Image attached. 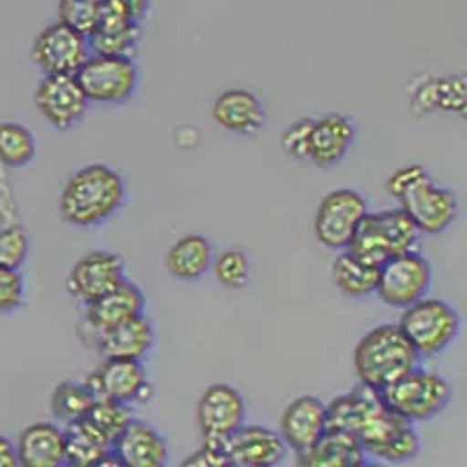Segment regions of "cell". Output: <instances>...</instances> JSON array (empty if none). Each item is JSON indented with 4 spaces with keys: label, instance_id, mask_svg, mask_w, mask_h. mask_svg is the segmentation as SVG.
Segmentation results:
<instances>
[{
    "label": "cell",
    "instance_id": "cell-1",
    "mask_svg": "<svg viewBox=\"0 0 467 467\" xmlns=\"http://www.w3.org/2000/svg\"><path fill=\"white\" fill-rule=\"evenodd\" d=\"M127 185L122 175L106 164L75 171L58 197V215L75 227H94L122 211Z\"/></svg>",
    "mask_w": 467,
    "mask_h": 467
},
{
    "label": "cell",
    "instance_id": "cell-2",
    "mask_svg": "<svg viewBox=\"0 0 467 467\" xmlns=\"http://www.w3.org/2000/svg\"><path fill=\"white\" fill-rule=\"evenodd\" d=\"M420 356L400 332L398 325H379L369 329L353 350V372L367 390L381 393L383 388L419 367Z\"/></svg>",
    "mask_w": 467,
    "mask_h": 467
},
{
    "label": "cell",
    "instance_id": "cell-3",
    "mask_svg": "<svg viewBox=\"0 0 467 467\" xmlns=\"http://www.w3.org/2000/svg\"><path fill=\"white\" fill-rule=\"evenodd\" d=\"M451 386L446 379L416 367L402 379L383 388L379 398L388 411L402 416L409 423H420L440 416L451 402Z\"/></svg>",
    "mask_w": 467,
    "mask_h": 467
},
{
    "label": "cell",
    "instance_id": "cell-4",
    "mask_svg": "<svg viewBox=\"0 0 467 467\" xmlns=\"http://www.w3.org/2000/svg\"><path fill=\"white\" fill-rule=\"evenodd\" d=\"M398 327L420 358L446 350L461 332V316L444 299H419L402 311Z\"/></svg>",
    "mask_w": 467,
    "mask_h": 467
},
{
    "label": "cell",
    "instance_id": "cell-5",
    "mask_svg": "<svg viewBox=\"0 0 467 467\" xmlns=\"http://www.w3.org/2000/svg\"><path fill=\"white\" fill-rule=\"evenodd\" d=\"M356 437L367 458H377L388 465H404L416 461L420 453V440L411 423L388 411L383 402L360 425Z\"/></svg>",
    "mask_w": 467,
    "mask_h": 467
},
{
    "label": "cell",
    "instance_id": "cell-6",
    "mask_svg": "<svg viewBox=\"0 0 467 467\" xmlns=\"http://www.w3.org/2000/svg\"><path fill=\"white\" fill-rule=\"evenodd\" d=\"M75 80L85 91L89 103L103 106H122L136 94L139 87V66L131 57H106V54H89Z\"/></svg>",
    "mask_w": 467,
    "mask_h": 467
},
{
    "label": "cell",
    "instance_id": "cell-7",
    "mask_svg": "<svg viewBox=\"0 0 467 467\" xmlns=\"http://www.w3.org/2000/svg\"><path fill=\"white\" fill-rule=\"evenodd\" d=\"M432 266L423 255L409 250L386 260L379 269L377 295L383 304L393 308H407L425 297L431 290Z\"/></svg>",
    "mask_w": 467,
    "mask_h": 467
},
{
    "label": "cell",
    "instance_id": "cell-8",
    "mask_svg": "<svg viewBox=\"0 0 467 467\" xmlns=\"http://www.w3.org/2000/svg\"><path fill=\"white\" fill-rule=\"evenodd\" d=\"M367 213V202L356 190H332L314 215V236L327 250L341 253L348 245L358 223Z\"/></svg>",
    "mask_w": 467,
    "mask_h": 467
},
{
    "label": "cell",
    "instance_id": "cell-9",
    "mask_svg": "<svg viewBox=\"0 0 467 467\" xmlns=\"http://www.w3.org/2000/svg\"><path fill=\"white\" fill-rule=\"evenodd\" d=\"M89 40L61 22L47 24L37 33L31 47V61L45 75H75L89 58Z\"/></svg>",
    "mask_w": 467,
    "mask_h": 467
},
{
    "label": "cell",
    "instance_id": "cell-10",
    "mask_svg": "<svg viewBox=\"0 0 467 467\" xmlns=\"http://www.w3.org/2000/svg\"><path fill=\"white\" fill-rule=\"evenodd\" d=\"M245 423L244 395L229 383H213L203 390L197 404V428L203 441L227 444L234 431Z\"/></svg>",
    "mask_w": 467,
    "mask_h": 467
},
{
    "label": "cell",
    "instance_id": "cell-11",
    "mask_svg": "<svg viewBox=\"0 0 467 467\" xmlns=\"http://www.w3.org/2000/svg\"><path fill=\"white\" fill-rule=\"evenodd\" d=\"M33 101L45 122L57 131L73 129L89 108V101L75 80V75H45L43 82L37 85Z\"/></svg>",
    "mask_w": 467,
    "mask_h": 467
},
{
    "label": "cell",
    "instance_id": "cell-12",
    "mask_svg": "<svg viewBox=\"0 0 467 467\" xmlns=\"http://www.w3.org/2000/svg\"><path fill=\"white\" fill-rule=\"evenodd\" d=\"M400 208L407 213L420 234H444L458 218V199L451 190L435 185L425 178L400 199Z\"/></svg>",
    "mask_w": 467,
    "mask_h": 467
},
{
    "label": "cell",
    "instance_id": "cell-13",
    "mask_svg": "<svg viewBox=\"0 0 467 467\" xmlns=\"http://www.w3.org/2000/svg\"><path fill=\"white\" fill-rule=\"evenodd\" d=\"M94 398L117 400L124 404L145 402L152 393L148 374L140 360H115L103 358V362L94 369V374L85 379Z\"/></svg>",
    "mask_w": 467,
    "mask_h": 467
},
{
    "label": "cell",
    "instance_id": "cell-14",
    "mask_svg": "<svg viewBox=\"0 0 467 467\" xmlns=\"http://www.w3.org/2000/svg\"><path fill=\"white\" fill-rule=\"evenodd\" d=\"M124 281L122 257L108 250H91L75 262L68 274V290L82 304H91Z\"/></svg>",
    "mask_w": 467,
    "mask_h": 467
},
{
    "label": "cell",
    "instance_id": "cell-15",
    "mask_svg": "<svg viewBox=\"0 0 467 467\" xmlns=\"http://www.w3.org/2000/svg\"><path fill=\"white\" fill-rule=\"evenodd\" d=\"M232 467H274L283 462L285 441L281 432L265 425H241L227 440Z\"/></svg>",
    "mask_w": 467,
    "mask_h": 467
},
{
    "label": "cell",
    "instance_id": "cell-16",
    "mask_svg": "<svg viewBox=\"0 0 467 467\" xmlns=\"http://www.w3.org/2000/svg\"><path fill=\"white\" fill-rule=\"evenodd\" d=\"M353 140H356V127L348 117L339 112L323 115L320 119H314V127L308 133L306 161L318 169H332L344 161Z\"/></svg>",
    "mask_w": 467,
    "mask_h": 467
},
{
    "label": "cell",
    "instance_id": "cell-17",
    "mask_svg": "<svg viewBox=\"0 0 467 467\" xmlns=\"http://www.w3.org/2000/svg\"><path fill=\"white\" fill-rule=\"evenodd\" d=\"M145 314V295L136 283L124 278L117 287L106 292L103 297L94 299L87 304L85 323L87 327L99 335V332H108V329L117 327V325L127 323V320L139 318Z\"/></svg>",
    "mask_w": 467,
    "mask_h": 467
},
{
    "label": "cell",
    "instance_id": "cell-18",
    "mask_svg": "<svg viewBox=\"0 0 467 467\" xmlns=\"http://www.w3.org/2000/svg\"><path fill=\"white\" fill-rule=\"evenodd\" d=\"M327 431L325 404L314 395H299L281 414V437L295 453H304Z\"/></svg>",
    "mask_w": 467,
    "mask_h": 467
},
{
    "label": "cell",
    "instance_id": "cell-19",
    "mask_svg": "<svg viewBox=\"0 0 467 467\" xmlns=\"http://www.w3.org/2000/svg\"><path fill=\"white\" fill-rule=\"evenodd\" d=\"M213 122L236 136H250L260 131L266 122L262 101L248 89H227L213 101Z\"/></svg>",
    "mask_w": 467,
    "mask_h": 467
},
{
    "label": "cell",
    "instance_id": "cell-20",
    "mask_svg": "<svg viewBox=\"0 0 467 467\" xmlns=\"http://www.w3.org/2000/svg\"><path fill=\"white\" fill-rule=\"evenodd\" d=\"M96 348L101 350L103 358H115V360H143L154 346V327L148 318L127 320L108 332L94 335Z\"/></svg>",
    "mask_w": 467,
    "mask_h": 467
},
{
    "label": "cell",
    "instance_id": "cell-21",
    "mask_svg": "<svg viewBox=\"0 0 467 467\" xmlns=\"http://www.w3.org/2000/svg\"><path fill=\"white\" fill-rule=\"evenodd\" d=\"M112 451L122 467H161L169 461V446L160 432L145 423L131 420L127 431L117 437Z\"/></svg>",
    "mask_w": 467,
    "mask_h": 467
},
{
    "label": "cell",
    "instance_id": "cell-22",
    "mask_svg": "<svg viewBox=\"0 0 467 467\" xmlns=\"http://www.w3.org/2000/svg\"><path fill=\"white\" fill-rule=\"evenodd\" d=\"M16 458L24 467H61L66 465L64 431L54 423H31L16 441Z\"/></svg>",
    "mask_w": 467,
    "mask_h": 467
},
{
    "label": "cell",
    "instance_id": "cell-23",
    "mask_svg": "<svg viewBox=\"0 0 467 467\" xmlns=\"http://www.w3.org/2000/svg\"><path fill=\"white\" fill-rule=\"evenodd\" d=\"M297 456L302 467H362L367 462L358 437L341 431H325L311 449Z\"/></svg>",
    "mask_w": 467,
    "mask_h": 467
},
{
    "label": "cell",
    "instance_id": "cell-24",
    "mask_svg": "<svg viewBox=\"0 0 467 467\" xmlns=\"http://www.w3.org/2000/svg\"><path fill=\"white\" fill-rule=\"evenodd\" d=\"M213 245L202 234H187L166 253V269L178 281H199L211 269Z\"/></svg>",
    "mask_w": 467,
    "mask_h": 467
},
{
    "label": "cell",
    "instance_id": "cell-25",
    "mask_svg": "<svg viewBox=\"0 0 467 467\" xmlns=\"http://www.w3.org/2000/svg\"><path fill=\"white\" fill-rule=\"evenodd\" d=\"M66 465L70 467H101L112 453V444L94 431L85 419L73 420L64 431Z\"/></svg>",
    "mask_w": 467,
    "mask_h": 467
},
{
    "label": "cell",
    "instance_id": "cell-26",
    "mask_svg": "<svg viewBox=\"0 0 467 467\" xmlns=\"http://www.w3.org/2000/svg\"><path fill=\"white\" fill-rule=\"evenodd\" d=\"M381 404L379 393L362 388V393H346L335 398L325 407V425L327 431H341L356 435L360 425L369 419L374 409Z\"/></svg>",
    "mask_w": 467,
    "mask_h": 467
},
{
    "label": "cell",
    "instance_id": "cell-27",
    "mask_svg": "<svg viewBox=\"0 0 467 467\" xmlns=\"http://www.w3.org/2000/svg\"><path fill=\"white\" fill-rule=\"evenodd\" d=\"M379 269H381L379 265L350 255L348 250H341V255L332 265V278H335V285L341 295L362 299L377 292Z\"/></svg>",
    "mask_w": 467,
    "mask_h": 467
},
{
    "label": "cell",
    "instance_id": "cell-28",
    "mask_svg": "<svg viewBox=\"0 0 467 467\" xmlns=\"http://www.w3.org/2000/svg\"><path fill=\"white\" fill-rule=\"evenodd\" d=\"M374 218H377L383 245H386V250H388V257L402 255V253L414 250L420 232L416 229V224L411 223V218H409L402 208L374 213Z\"/></svg>",
    "mask_w": 467,
    "mask_h": 467
},
{
    "label": "cell",
    "instance_id": "cell-29",
    "mask_svg": "<svg viewBox=\"0 0 467 467\" xmlns=\"http://www.w3.org/2000/svg\"><path fill=\"white\" fill-rule=\"evenodd\" d=\"M94 400V393L85 383L61 381L49 395V411H52L54 419L68 425L73 420L85 419Z\"/></svg>",
    "mask_w": 467,
    "mask_h": 467
},
{
    "label": "cell",
    "instance_id": "cell-30",
    "mask_svg": "<svg viewBox=\"0 0 467 467\" xmlns=\"http://www.w3.org/2000/svg\"><path fill=\"white\" fill-rule=\"evenodd\" d=\"M87 423L94 428V431L101 432L110 444H115V440L122 435L129 428V423L133 420L131 404L117 402V400L108 398H96L94 404L89 407L85 416Z\"/></svg>",
    "mask_w": 467,
    "mask_h": 467
},
{
    "label": "cell",
    "instance_id": "cell-31",
    "mask_svg": "<svg viewBox=\"0 0 467 467\" xmlns=\"http://www.w3.org/2000/svg\"><path fill=\"white\" fill-rule=\"evenodd\" d=\"M36 160V139L24 124L0 122V164L22 169Z\"/></svg>",
    "mask_w": 467,
    "mask_h": 467
},
{
    "label": "cell",
    "instance_id": "cell-32",
    "mask_svg": "<svg viewBox=\"0 0 467 467\" xmlns=\"http://www.w3.org/2000/svg\"><path fill=\"white\" fill-rule=\"evenodd\" d=\"M58 19L64 26L73 28L75 33L89 37L99 26L101 16V0H58Z\"/></svg>",
    "mask_w": 467,
    "mask_h": 467
},
{
    "label": "cell",
    "instance_id": "cell-33",
    "mask_svg": "<svg viewBox=\"0 0 467 467\" xmlns=\"http://www.w3.org/2000/svg\"><path fill=\"white\" fill-rule=\"evenodd\" d=\"M213 265V274L218 278L220 285L232 287V290H241L250 283V262L241 248H229L215 257Z\"/></svg>",
    "mask_w": 467,
    "mask_h": 467
},
{
    "label": "cell",
    "instance_id": "cell-34",
    "mask_svg": "<svg viewBox=\"0 0 467 467\" xmlns=\"http://www.w3.org/2000/svg\"><path fill=\"white\" fill-rule=\"evenodd\" d=\"M140 37H143V28L140 24L131 28H124V31L115 33H94L89 36V49H94V54H106V57H133V52L139 49Z\"/></svg>",
    "mask_w": 467,
    "mask_h": 467
},
{
    "label": "cell",
    "instance_id": "cell-35",
    "mask_svg": "<svg viewBox=\"0 0 467 467\" xmlns=\"http://www.w3.org/2000/svg\"><path fill=\"white\" fill-rule=\"evenodd\" d=\"M31 250L28 234L22 227L0 229V266L5 269H22Z\"/></svg>",
    "mask_w": 467,
    "mask_h": 467
},
{
    "label": "cell",
    "instance_id": "cell-36",
    "mask_svg": "<svg viewBox=\"0 0 467 467\" xmlns=\"http://www.w3.org/2000/svg\"><path fill=\"white\" fill-rule=\"evenodd\" d=\"M24 276L19 269L0 266V316H7L24 304Z\"/></svg>",
    "mask_w": 467,
    "mask_h": 467
},
{
    "label": "cell",
    "instance_id": "cell-37",
    "mask_svg": "<svg viewBox=\"0 0 467 467\" xmlns=\"http://www.w3.org/2000/svg\"><path fill=\"white\" fill-rule=\"evenodd\" d=\"M314 127V117H302L297 122H292L283 133V152L287 157L297 161H306V148H308V133Z\"/></svg>",
    "mask_w": 467,
    "mask_h": 467
},
{
    "label": "cell",
    "instance_id": "cell-38",
    "mask_svg": "<svg viewBox=\"0 0 467 467\" xmlns=\"http://www.w3.org/2000/svg\"><path fill=\"white\" fill-rule=\"evenodd\" d=\"M425 178H431V173H428V169H425L423 164L402 166V169L393 171V173L388 175L386 192L400 202L411 187H416L420 181H425Z\"/></svg>",
    "mask_w": 467,
    "mask_h": 467
},
{
    "label": "cell",
    "instance_id": "cell-39",
    "mask_svg": "<svg viewBox=\"0 0 467 467\" xmlns=\"http://www.w3.org/2000/svg\"><path fill=\"white\" fill-rule=\"evenodd\" d=\"M181 465L182 467H232V461H229L227 444L203 441L202 449H197L190 458H185Z\"/></svg>",
    "mask_w": 467,
    "mask_h": 467
},
{
    "label": "cell",
    "instance_id": "cell-40",
    "mask_svg": "<svg viewBox=\"0 0 467 467\" xmlns=\"http://www.w3.org/2000/svg\"><path fill=\"white\" fill-rule=\"evenodd\" d=\"M19 458H16V449L5 435H0V467H16Z\"/></svg>",
    "mask_w": 467,
    "mask_h": 467
},
{
    "label": "cell",
    "instance_id": "cell-41",
    "mask_svg": "<svg viewBox=\"0 0 467 467\" xmlns=\"http://www.w3.org/2000/svg\"><path fill=\"white\" fill-rule=\"evenodd\" d=\"M119 3L131 12V16L136 19V22H143L145 16H148L150 0H119Z\"/></svg>",
    "mask_w": 467,
    "mask_h": 467
}]
</instances>
